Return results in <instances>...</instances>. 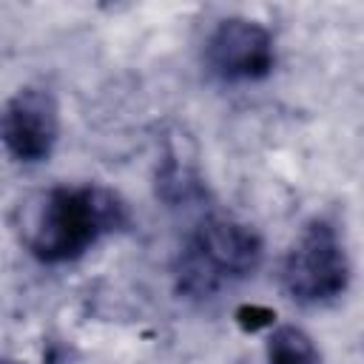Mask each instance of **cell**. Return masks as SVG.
Returning <instances> with one entry per match:
<instances>
[{
    "mask_svg": "<svg viewBox=\"0 0 364 364\" xmlns=\"http://www.w3.org/2000/svg\"><path fill=\"white\" fill-rule=\"evenodd\" d=\"M262 239L253 228L210 216L185 242L176 259V290L188 299H208L230 287L262 264Z\"/></svg>",
    "mask_w": 364,
    "mask_h": 364,
    "instance_id": "7a4b0ae2",
    "label": "cell"
},
{
    "mask_svg": "<svg viewBox=\"0 0 364 364\" xmlns=\"http://www.w3.org/2000/svg\"><path fill=\"white\" fill-rule=\"evenodd\" d=\"M236 321H239L242 330L256 333V330H262V327H270V324L276 321V313H273L270 307H262V304H242V307L236 310Z\"/></svg>",
    "mask_w": 364,
    "mask_h": 364,
    "instance_id": "52a82bcc",
    "label": "cell"
},
{
    "mask_svg": "<svg viewBox=\"0 0 364 364\" xmlns=\"http://www.w3.org/2000/svg\"><path fill=\"white\" fill-rule=\"evenodd\" d=\"M128 225L125 202L100 185L54 188L31 225L28 247L46 264L80 259L100 239Z\"/></svg>",
    "mask_w": 364,
    "mask_h": 364,
    "instance_id": "6da1fadb",
    "label": "cell"
},
{
    "mask_svg": "<svg viewBox=\"0 0 364 364\" xmlns=\"http://www.w3.org/2000/svg\"><path fill=\"white\" fill-rule=\"evenodd\" d=\"M267 361L270 364H318V350L301 327L282 324L267 338Z\"/></svg>",
    "mask_w": 364,
    "mask_h": 364,
    "instance_id": "8992f818",
    "label": "cell"
},
{
    "mask_svg": "<svg viewBox=\"0 0 364 364\" xmlns=\"http://www.w3.org/2000/svg\"><path fill=\"white\" fill-rule=\"evenodd\" d=\"M205 60L210 71L225 82H253L273 71L276 51L270 31L247 17L222 20L205 46Z\"/></svg>",
    "mask_w": 364,
    "mask_h": 364,
    "instance_id": "277c9868",
    "label": "cell"
},
{
    "mask_svg": "<svg viewBox=\"0 0 364 364\" xmlns=\"http://www.w3.org/2000/svg\"><path fill=\"white\" fill-rule=\"evenodd\" d=\"M6 364H14V361H6Z\"/></svg>",
    "mask_w": 364,
    "mask_h": 364,
    "instance_id": "ba28073f",
    "label": "cell"
},
{
    "mask_svg": "<svg viewBox=\"0 0 364 364\" xmlns=\"http://www.w3.org/2000/svg\"><path fill=\"white\" fill-rule=\"evenodd\" d=\"M60 134V111L46 88H20L3 111L6 151L26 165L51 156Z\"/></svg>",
    "mask_w": 364,
    "mask_h": 364,
    "instance_id": "5b68a950",
    "label": "cell"
},
{
    "mask_svg": "<svg viewBox=\"0 0 364 364\" xmlns=\"http://www.w3.org/2000/svg\"><path fill=\"white\" fill-rule=\"evenodd\" d=\"M282 282L287 296L304 307L330 304L347 290L350 262L336 228L327 219H313L304 225L284 256Z\"/></svg>",
    "mask_w": 364,
    "mask_h": 364,
    "instance_id": "3957f363",
    "label": "cell"
}]
</instances>
